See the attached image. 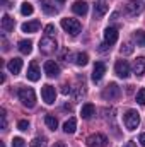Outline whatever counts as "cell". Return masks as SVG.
<instances>
[{"label":"cell","instance_id":"5b68a950","mask_svg":"<svg viewBox=\"0 0 145 147\" xmlns=\"http://www.w3.org/2000/svg\"><path fill=\"white\" fill-rule=\"evenodd\" d=\"M41 98H43V101H44L46 105H53L55 99H56V91H55V87L50 86V84H44V86L41 87Z\"/></svg>","mask_w":145,"mask_h":147},{"label":"cell","instance_id":"83f0119b","mask_svg":"<svg viewBox=\"0 0 145 147\" xmlns=\"http://www.w3.org/2000/svg\"><path fill=\"white\" fill-rule=\"evenodd\" d=\"M119 51H121V55H130V53L133 51V45H132L130 41H126V43L121 45V50H119Z\"/></svg>","mask_w":145,"mask_h":147},{"label":"cell","instance_id":"5bb4252c","mask_svg":"<svg viewBox=\"0 0 145 147\" xmlns=\"http://www.w3.org/2000/svg\"><path fill=\"white\" fill-rule=\"evenodd\" d=\"M7 69H9V72L14 74V75L21 74V70H22V60H21V58H12V60L7 63Z\"/></svg>","mask_w":145,"mask_h":147},{"label":"cell","instance_id":"cb8c5ba5","mask_svg":"<svg viewBox=\"0 0 145 147\" xmlns=\"http://www.w3.org/2000/svg\"><path fill=\"white\" fill-rule=\"evenodd\" d=\"M33 12H34V7H33L31 2H22L21 3V14L22 16H31Z\"/></svg>","mask_w":145,"mask_h":147},{"label":"cell","instance_id":"f546056e","mask_svg":"<svg viewBox=\"0 0 145 147\" xmlns=\"http://www.w3.org/2000/svg\"><path fill=\"white\" fill-rule=\"evenodd\" d=\"M12 147H26L24 139H21V137H14V140H12Z\"/></svg>","mask_w":145,"mask_h":147},{"label":"cell","instance_id":"f35d334b","mask_svg":"<svg viewBox=\"0 0 145 147\" xmlns=\"http://www.w3.org/2000/svg\"><path fill=\"white\" fill-rule=\"evenodd\" d=\"M123 147H137V144H135V142H126Z\"/></svg>","mask_w":145,"mask_h":147},{"label":"cell","instance_id":"8fae6325","mask_svg":"<svg viewBox=\"0 0 145 147\" xmlns=\"http://www.w3.org/2000/svg\"><path fill=\"white\" fill-rule=\"evenodd\" d=\"M44 74L48 77H58L60 75V67L53 60H46L44 62Z\"/></svg>","mask_w":145,"mask_h":147},{"label":"cell","instance_id":"ac0fdd59","mask_svg":"<svg viewBox=\"0 0 145 147\" xmlns=\"http://www.w3.org/2000/svg\"><path fill=\"white\" fill-rule=\"evenodd\" d=\"M108 10H109V7L104 3V2H97V3H94V19H101Z\"/></svg>","mask_w":145,"mask_h":147},{"label":"cell","instance_id":"d590c367","mask_svg":"<svg viewBox=\"0 0 145 147\" xmlns=\"http://www.w3.org/2000/svg\"><path fill=\"white\" fill-rule=\"evenodd\" d=\"M109 48H111V45H108V43H103V45L99 46V51H101V53H104V51H108Z\"/></svg>","mask_w":145,"mask_h":147},{"label":"cell","instance_id":"484cf974","mask_svg":"<svg viewBox=\"0 0 145 147\" xmlns=\"http://www.w3.org/2000/svg\"><path fill=\"white\" fill-rule=\"evenodd\" d=\"M133 38H135V41H137V45H138V46H145V31H142V29L135 31Z\"/></svg>","mask_w":145,"mask_h":147},{"label":"cell","instance_id":"9c48e42d","mask_svg":"<svg viewBox=\"0 0 145 147\" xmlns=\"http://www.w3.org/2000/svg\"><path fill=\"white\" fill-rule=\"evenodd\" d=\"M114 72H116L118 77L126 79V77L130 75V63H128L126 60H118L116 65H114Z\"/></svg>","mask_w":145,"mask_h":147},{"label":"cell","instance_id":"f1b7e54d","mask_svg":"<svg viewBox=\"0 0 145 147\" xmlns=\"http://www.w3.org/2000/svg\"><path fill=\"white\" fill-rule=\"evenodd\" d=\"M44 33H46V36L53 38V36H55V33H56V29H55V26H53V24H48V26L44 28Z\"/></svg>","mask_w":145,"mask_h":147},{"label":"cell","instance_id":"e575fe53","mask_svg":"<svg viewBox=\"0 0 145 147\" xmlns=\"http://www.w3.org/2000/svg\"><path fill=\"white\" fill-rule=\"evenodd\" d=\"M29 147H43V139H39V137L33 139V142H31V146Z\"/></svg>","mask_w":145,"mask_h":147},{"label":"cell","instance_id":"d4e9b609","mask_svg":"<svg viewBox=\"0 0 145 147\" xmlns=\"http://www.w3.org/2000/svg\"><path fill=\"white\" fill-rule=\"evenodd\" d=\"M75 63H77L79 67L87 65V63H89V55H87V53H77V55H75Z\"/></svg>","mask_w":145,"mask_h":147},{"label":"cell","instance_id":"3957f363","mask_svg":"<svg viewBox=\"0 0 145 147\" xmlns=\"http://www.w3.org/2000/svg\"><path fill=\"white\" fill-rule=\"evenodd\" d=\"M62 28L68 33V34H72V36H77L79 33H80V29H82V24L77 21V19H72V17H65V19H62Z\"/></svg>","mask_w":145,"mask_h":147},{"label":"cell","instance_id":"277c9868","mask_svg":"<svg viewBox=\"0 0 145 147\" xmlns=\"http://www.w3.org/2000/svg\"><path fill=\"white\" fill-rule=\"evenodd\" d=\"M87 147H106L108 146V137L104 134H92L85 140Z\"/></svg>","mask_w":145,"mask_h":147},{"label":"cell","instance_id":"e0dca14e","mask_svg":"<svg viewBox=\"0 0 145 147\" xmlns=\"http://www.w3.org/2000/svg\"><path fill=\"white\" fill-rule=\"evenodd\" d=\"M17 48H19V51H21L22 55H29V53L33 51V41H31V39H21V41L17 43Z\"/></svg>","mask_w":145,"mask_h":147},{"label":"cell","instance_id":"4dcf8cb0","mask_svg":"<svg viewBox=\"0 0 145 147\" xmlns=\"http://www.w3.org/2000/svg\"><path fill=\"white\" fill-rule=\"evenodd\" d=\"M137 103L138 105H145V89H140L137 92Z\"/></svg>","mask_w":145,"mask_h":147},{"label":"cell","instance_id":"ba28073f","mask_svg":"<svg viewBox=\"0 0 145 147\" xmlns=\"http://www.w3.org/2000/svg\"><path fill=\"white\" fill-rule=\"evenodd\" d=\"M121 96V89H119V86L116 84V82H111V84H108L106 86V89L103 91V98L104 99H118Z\"/></svg>","mask_w":145,"mask_h":147},{"label":"cell","instance_id":"60d3db41","mask_svg":"<svg viewBox=\"0 0 145 147\" xmlns=\"http://www.w3.org/2000/svg\"><path fill=\"white\" fill-rule=\"evenodd\" d=\"M56 2H60V3H63V2H65V0H56Z\"/></svg>","mask_w":145,"mask_h":147},{"label":"cell","instance_id":"d6986e66","mask_svg":"<svg viewBox=\"0 0 145 147\" xmlns=\"http://www.w3.org/2000/svg\"><path fill=\"white\" fill-rule=\"evenodd\" d=\"M39 28H41V22H39V21H31V22H24V24L21 26V29H22L24 33H36Z\"/></svg>","mask_w":145,"mask_h":147},{"label":"cell","instance_id":"30bf717a","mask_svg":"<svg viewBox=\"0 0 145 147\" xmlns=\"http://www.w3.org/2000/svg\"><path fill=\"white\" fill-rule=\"evenodd\" d=\"M106 74V63L104 62H96L94 63V69H92V80L94 82H99Z\"/></svg>","mask_w":145,"mask_h":147},{"label":"cell","instance_id":"7c38bea8","mask_svg":"<svg viewBox=\"0 0 145 147\" xmlns=\"http://www.w3.org/2000/svg\"><path fill=\"white\" fill-rule=\"evenodd\" d=\"M39 77H41V70H39L38 62H31L29 69H28V79L33 80V82H36V80H39Z\"/></svg>","mask_w":145,"mask_h":147},{"label":"cell","instance_id":"9a60e30c","mask_svg":"<svg viewBox=\"0 0 145 147\" xmlns=\"http://www.w3.org/2000/svg\"><path fill=\"white\" fill-rule=\"evenodd\" d=\"M72 10L77 14V16H85V14H87V10H89V5H87L84 0H77V2H73Z\"/></svg>","mask_w":145,"mask_h":147},{"label":"cell","instance_id":"1f68e13d","mask_svg":"<svg viewBox=\"0 0 145 147\" xmlns=\"http://www.w3.org/2000/svg\"><path fill=\"white\" fill-rule=\"evenodd\" d=\"M17 128L22 130V132H26V130L29 128V121H28V120H21V121L17 123Z\"/></svg>","mask_w":145,"mask_h":147},{"label":"cell","instance_id":"ab89813d","mask_svg":"<svg viewBox=\"0 0 145 147\" xmlns=\"http://www.w3.org/2000/svg\"><path fill=\"white\" fill-rule=\"evenodd\" d=\"M53 147H67V146H65L63 142H55V146H53Z\"/></svg>","mask_w":145,"mask_h":147},{"label":"cell","instance_id":"8d00e7d4","mask_svg":"<svg viewBox=\"0 0 145 147\" xmlns=\"http://www.w3.org/2000/svg\"><path fill=\"white\" fill-rule=\"evenodd\" d=\"M70 91H72V89H70V86H67V84H63V86H62V92H63V94H68Z\"/></svg>","mask_w":145,"mask_h":147},{"label":"cell","instance_id":"8992f818","mask_svg":"<svg viewBox=\"0 0 145 147\" xmlns=\"http://www.w3.org/2000/svg\"><path fill=\"white\" fill-rule=\"evenodd\" d=\"M144 9H145V5L142 0H130L125 5V10H126L128 16H138V14L144 12Z\"/></svg>","mask_w":145,"mask_h":147},{"label":"cell","instance_id":"603a6c76","mask_svg":"<svg viewBox=\"0 0 145 147\" xmlns=\"http://www.w3.org/2000/svg\"><path fill=\"white\" fill-rule=\"evenodd\" d=\"M44 123H46V127H48L50 130H56V128H58V120H56L55 116H51V115H46V116H44Z\"/></svg>","mask_w":145,"mask_h":147},{"label":"cell","instance_id":"7402d4cb","mask_svg":"<svg viewBox=\"0 0 145 147\" xmlns=\"http://www.w3.org/2000/svg\"><path fill=\"white\" fill-rule=\"evenodd\" d=\"M77 128V120L75 118H68L65 123H63V132L65 134H73Z\"/></svg>","mask_w":145,"mask_h":147},{"label":"cell","instance_id":"ffe728a7","mask_svg":"<svg viewBox=\"0 0 145 147\" xmlns=\"http://www.w3.org/2000/svg\"><path fill=\"white\" fill-rule=\"evenodd\" d=\"M94 113H96L94 105H91V103H85V105L82 106V110H80V116H82L84 120H89V118H91Z\"/></svg>","mask_w":145,"mask_h":147},{"label":"cell","instance_id":"4316f807","mask_svg":"<svg viewBox=\"0 0 145 147\" xmlns=\"http://www.w3.org/2000/svg\"><path fill=\"white\" fill-rule=\"evenodd\" d=\"M43 2V10L46 12V14H56V9H55V5H51V2L50 0H41Z\"/></svg>","mask_w":145,"mask_h":147},{"label":"cell","instance_id":"74e56055","mask_svg":"<svg viewBox=\"0 0 145 147\" xmlns=\"http://www.w3.org/2000/svg\"><path fill=\"white\" fill-rule=\"evenodd\" d=\"M138 142H140L142 146H145V134H140V137H138Z\"/></svg>","mask_w":145,"mask_h":147},{"label":"cell","instance_id":"4fadbf2b","mask_svg":"<svg viewBox=\"0 0 145 147\" xmlns=\"http://www.w3.org/2000/svg\"><path fill=\"white\" fill-rule=\"evenodd\" d=\"M116 41H118V29H114V28H106V29H104V43L114 45Z\"/></svg>","mask_w":145,"mask_h":147},{"label":"cell","instance_id":"6da1fadb","mask_svg":"<svg viewBox=\"0 0 145 147\" xmlns=\"http://www.w3.org/2000/svg\"><path fill=\"white\" fill-rule=\"evenodd\" d=\"M17 96H19V101L28 108H33L36 105V94H34V91L31 87H21Z\"/></svg>","mask_w":145,"mask_h":147},{"label":"cell","instance_id":"2e32d148","mask_svg":"<svg viewBox=\"0 0 145 147\" xmlns=\"http://www.w3.org/2000/svg\"><path fill=\"white\" fill-rule=\"evenodd\" d=\"M133 72L137 77H142L145 74V57H138L133 63Z\"/></svg>","mask_w":145,"mask_h":147},{"label":"cell","instance_id":"44dd1931","mask_svg":"<svg viewBox=\"0 0 145 147\" xmlns=\"http://www.w3.org/2000/svg\"><path fill=\"white\" fill-rule=\"evenodd\" d=\"M14 26H15V24H14V19L5 14V16L2 17V29L9 33V31H14Z\"/></svg>","mask_w":145,"mask_h":147},{"label":"cell","instance_id":"d6a6232c","mask_svg":"<svg viewBox=\"0 0 145 147\" xmlns=\"http://www.w3.org/2000/svg\"><path fill=\"white\" fill-rule=\"evenodd\" d=\"M0 116H2V130H7V115H5L3 108L0 110Z\"/></svg>","mask_w":145,"mask_h":147},{"label":"cell","instance_id":"7a4b0ae2","mask_svg":"<svg viewBox=\"0 0 145 147\" xmlns=\"http://www.w3.org/2000/svg\"><path fill=\"white\" fill-rule=\"evenodd\" d=\"M123 121H125V127H126L128 130L138 128V125H140V115H138V111L128 110L123 115Z\"/></svg>","mask_w":145,"mask_h":147},{"label":"cell","instance_id":"52a82bcc","mask_svg":"<svg viewBox=\"0 0 145 147\" xmlns=\"http://www.w3.org/2000/svg\"><path fill=\"white\" fill-rule=\"evenodd\" d=\"M39 50H41V53H46V55L53 53V51L56 50V41H55V38H50V36L41 38V41H39Z\"/></svg>","mask_w":145,"mask_h":147},{"label":"cell","instance_id":"836d02e7","mask_svg":"<svg viewBox=\"0 0 145 147\" xmlns=\"http://www.w3.org/2000/svg\"><path fill=\"white\" fill-rule=\"evenodd\" d=\"M84 94H85V89H84V86H82V87L79 86V87L75 89V99H80Z\"/></svg>","mask_w":145,"mask_h":147}]
</instances>
